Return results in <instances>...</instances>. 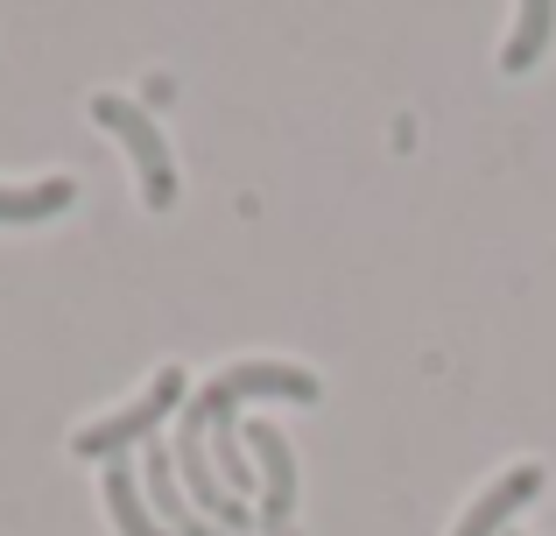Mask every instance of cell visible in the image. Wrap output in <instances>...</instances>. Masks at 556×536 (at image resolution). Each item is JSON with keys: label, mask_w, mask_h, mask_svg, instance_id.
I'll return each mask as SVG.
<instances>
[{"label": "cell", "mask_w": 556, "mask_h": 536, "mask_svg": "<svg viewBox=\"0 0 556 536\" xmlns=\"http://www.w3.org/2000/svg\"><path fill=\"white\" fill-rule=\"evenodd\" d=\"M92 121L135 155V177H141L149 212L177 205V155H169V141H163V121H155L149 107H135V99H121V92H92Z\"/></svg>", "instance_id": "1"}, {"label": "cell", "mask_w": 556, "mask_h": 536, "mask_svg": "<svg viewBox=\"0 0 556 536\" xmlns=\"http://www.w3.org/2000/svg\"><path fill=\"white\" fill-rule=\"evenodd\" d=\"M184 402H190V382H184V367H163L149 382V396L141 402H127V410H113L106 424H85L78 438H71V452L78 459H121V452H135V445H155V424L163 416H184Z\"/></svg>", "instance_id": "2"}, {"label": "cell", "mask_w": 556, "mask_h": 536, "mask_svg": "<svg viewBox=\"0 0 556 536\" xmlns=\"http://www.w3.org/2000/svg\"><path fill=\"white\" fill-rule=\"evenodd\" d=\"M198 396L226 416V410H240V402H317L325 382H317L311 367H289V360H240V367L212 374Z\"/></svg>", "instance_id": "3"}, {"label": "cell", "mask_w": 556, "mask_h": 536, "mask_svg": "<svg viewBox=\"0 0 556 536\" xmlns=\"http://www.w3.org/2000/svg\"><path fill=\"white\" fill-rule=\"evenodd\" d=\"M141 495H149L155 523H163L169 536H226L218 523H204V515L190 509V495L177 481V452H169V445H141Z\"/></svg>", "instance_id": "4"}, {"label": "cell", "mask_w": 556, "mask_h": 536, "mask_svg": "<svg viewBox=\"0 0 556 536\" xmlns=\"http://www.w3.org/2000/svg\"><path fill=\"white\" fill-rule=\"evenodd\" d=\"M247 452H254L261 466V529H289V515H296V452H289V438L275 424H247Z\"/></svg>", "instance_id": "5"}, {"label": "cell", "mask_w": 556, "mask_h": 536, "mask_svg": "<svg viewBox=\"0 0 556 536\" xmlns=\"http://www.w3.org/2000/svg\"><path fill=\"white\" fill-rule=\"evenodd\" d=\"M535 495H543V466H515V473H501V481H493L486 495H479L472 509L458 515V529H451V536H501V529H507V515H521Z\"/></svg>", "instance_id": "6"}, {"label": "cell", "mask_w": 556, "mask_h": 536, "mask_svg": "<svg viewBox=\"0 0 556 536\" xmlns=\"http://www.w3.org/2000/svg\"><path fill=\"white\" fill-rule=\"evenodd\" d=\"M549 36H556V0H515V28H507V42H501V71L507 78L535 71L543 50H549Z\"/></svg>", "instance_id": "7"}, {"label": "cell", "mask_w": 556, "mask_h": 536, "mask_svg": "<svg viewBox=\"0 0 556 536\" xmlns=\"http://www.w3.org/2000/svg\"><path fill=\"white\" fill-rule=\"evenodd\" d=\"M64 205H78V177H42V184H0V226H42Z\"/></svg>", "instance_id": "8"}, {"label": "cell", "mask_w": 556, "mask_h": 536, "mask_svg": "<svg viewBox=\"0 0 556 536\" xmlns=\"http://www.w3.org/2000/svg\"><path fill=\"white\" fill-rule=\"evenodd\" d=\"M106 515H113V529L121 536H169L163 523H155V509H149V495H141V473L127 466H106Z\"/></svg>", "instance_id": "9"}, {"label": "cell", "mask_w": 556, "mask_h": 536, "mask_svg": "<svg viewBox=\"0 0 556 536\" xmlns=\"http://www.w3.org/2000/svg\"><path fill=\"white\" fill-rule=\"evenodd\" d=\"M212 466H218V481H226L240 501L254 495L261 466H254V452H247V424H232V410H226V416H212Z\"/></svg>", "instance_id": "10"}]
</instances>
